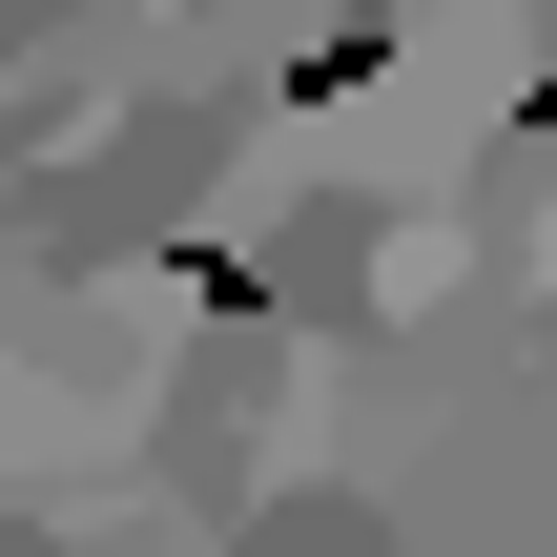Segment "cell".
I'll return each instance as SVG.
<instances>
[{
  "label": "cell",
  "instance_id": "6da1fadb",
  "mask_svg": "<svg viewBox=\"0 0 557 557\" xmlns=\"http://www.w3.org/2000/svg\"><path fill=\"white\" fill-rule=\"evenodd\" d=\"M537 124H557V83H537Z\"/></svg>",
  "mask_w": 557,
  "mask_h": 557
}]
</instances>
